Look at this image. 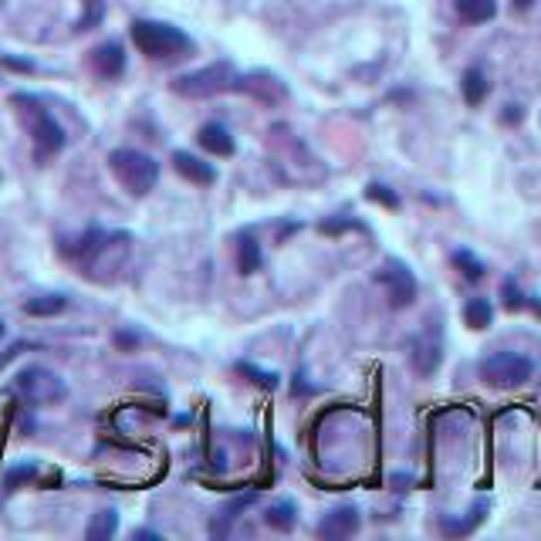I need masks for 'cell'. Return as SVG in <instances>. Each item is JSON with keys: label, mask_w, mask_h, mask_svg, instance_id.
Listing matches in <instances>:
<instances>
[{"label": "cell", "mask_w": 541, "mask_h": 541, "mask_svg": "<svg viewBox=\"0 0 541 541\" xmlns=\"http://www.w3.org/2000/svg\"><path fill=\"white\" fill-rule=\"evenodd\" d=\"M254 501H257V491H244V494H237L231 504H224V507L217 511V518H213V528H210L213 535H227L231 524L237 522V518H240Z\"/></svg>", "instance_id": "obj_14"}, {"label": "cell", "mask_w": 541, "mask_h": 541, "mask_svg": "<svg viewBox=\"0 0 541 541\" xmlns=\"http://www.w3.org/2000/svg\"><path fill=\"white\" fill-rule=\"evenodd\" d=\"M109 170L118 179L122 190L133 196H146L159 183V163L142 149H112L109 153Z\"/></svg>", "instance_id": "obj_3"}, {"label": "cell", "mask_w": 541, "mask_h": 541, "mask_svg": "<svg viewBox=\"0 0 541 541\" xmlns=\"http://www.w3.org/2000/svg\"><path fill=\"white\" fill-rule=\"evenodd\" d=\"M535 7V0H514V11H531Z\"/></svg>", "instance_id": "obj_33"}, {"label": "cell", "mask_w": 541, "mask_h": 541, "mask_svg": "<svg viewBox=\"0 0 541 541\" xmlns=\"http://www.w3.org/2000/svg\"><path fill=\"white\" fill-rule=\"evenodd\" d=\"M4 331H7V325H4V322H0V339H4Z\"/></svg>", "instance_id": "obj_35"}, {"label": "cell", "mask_w": 541, "mask_h": 541, "mask_svg": "<svg viewBox=\"0 0 541 541\" xmlns=\"http://www.w3.org/2000/svg\"><path fill=\"white\" fill-rule=\"evenodd\" d=\"M522 116H524V112L518 109V105H507V112H504V118H507V122H518Z\"/></svg>", "instance_id": "obj_32"}, {"label": "cell", "mask_w": 541, "mask_h": 541, "mask_svg": "<svg viewBox=\"0 0 541 541\" xmlns=\"http://www.w3.org/2000/svg\"><path fill=\"white\" fill-rule=\"evenodd\" d=\"M34 477H38V467L20 464V467H14V470H7V474H4V487H7V491H18L20 484L34 481Z\"/></svg>", "instance_id": "obj_26"}, {"label": "cell", "mask_w": 541, "mask_h": 541, "mask_svg": "<svg viewBox=\"0 0 541 541\" xmlns=\"http://www.w3.org/2000/svg\"><path fill=\"white\" fill-rule=\"evenodd\" d=\"M0 65H4V68H14V72H34V65H31V61L11 58V55H4V58H0Z\"/></svg>", "instance_id": "obj_31"}, {"label": "cell", "mask_w": 541, "mask_h": 541, "mask_svg": "<svg viewBox=\"0 0 541 541\" xmlns=\"http://www.w3.org/2000/svg\"><path fill=\"white\" fill-rule=\"evenodd\" d=\"M457 14L467 24H484L498 14V0H457Z\"/></svg>", "instance_id": "obj_16"}, {"label": "cell", "mask_w": 541, "mask_h": 541, "mask_svg": "<svg viewBox=\"0 0 541 541\" xmlns=\"http://www.w3.org/2000/svg\"><path fill=\"white\" fill-rule=\"evenodd\" d=\"M355 531H359V511L352 504H342V507L329 511L318 524V535L329 541H342L348 535H355Z\"/></svg>", "instance_id": "obj_10"}, {"label": "cell", "mask_w": 541, "mask_h": 541, "mask_svg": "<svg viewBox=\"0 0 541 541\" xmlns=\"http://www.w3.org/2000/svg\"><path fill=\"white\" fill-rule=\"evenodd\" d=\"M261 261H264L261 257V244L254 240L251 233H244L240 237V248H237V270L240 274H254V270L261 268Z\"/></svg>", "instance_id": "obj_18"}, {"label": "cell", "mask_w": 541, "mask_h": 541, "mask_svg": "<svg viewBox=\"0 0 541 541\" xmlns=\"http://www.w3.org/2000/svg\"><path fill=\"white\" fill-rule=\"evenodd\" d=\"M14 392L27 406H55L68 396V386L58 372H51L48 366H24L14 376Z\"/></svg>", "instance_id": "obj_4"}, {"label": "cell", "mask_w": 541, "mask_h": 541, "mask_svg": "<svg viewBox=\"0 0 541 541\" xmlns=\"http://www.w3.org/2000/svg\"><path fill=\"white\" fill-rule=\"evenodd\" d=\"M233 88L237 92H248V95H254L257 102H264V105H274L278 98H285V85L274 75H268V72H254V75L237 78Z\"/></svg>", "instance_id": "obj_9"}, {"label": "cell", "mask_w": 541, "mask_h": 541, "mask_svg": "<svg viewBox=\"0 0 541 541\" xmlns=\"http://www.w3.org/2000/svg\"><path fill=\"white\" fill-rule=\"evenodd\" d=\"M484 511H487V501H477L470 507V518H464V522H444V531L446 535H470L484 522Z\"/></svg>", "instance_id": "obj_25"}, {"label": "cell", "mask_w": 541, "mask_h": 541, "mask_svg": "<svg viewBox=\"0 0 541 541\" xmlns=\"http://www.w3.org/2000/svg\"><path fill=\"white\" fill-rule=\"evenodd\" d=\"M376 278L386 285L389 305H392V309H406V305H413V298H416V278H413V270L406 268L403 261L389 257L386 264L379 268Z\"/></svg>", "instance_id": "obj_8"}, {"label": "cell", "mask_w": 541, "mask_h": 541, "mask_svg": "<svg viewBox=\"0 0 541 541\" xmlns=\"http://www.w3.org/2000/svg\"><path fill=\"white\" fill-rule=\"evenodd\" d=\"M92 68H95L98 78L116 81V78L126 72V51H122V44H118V41L98 44L95 51H92Z\"/></svg>", "instance_id": "obj_12"}, {"label": "cell", "mask_w": 541, "mask_h": 541, "mask_svg": "<svg viewBox=\"0 0 541 541\" xmlns=\"http://www.w3.org/2000/svg\"><path fill=\"white\" fill-rule=\"evenodd\" d=\"M200 146L207 149V153L213 156H233V149H237V142H233L231 129L224 126V122H207L203 129H200Z\"/></svg>", "instance_id": "obj_13"}, {"label": "cell", "mask_w": 541, "mask_h": 541, "mask_svg": "<svg viewBox=\"0 0 541 541\" xmlns=\"http://www.w3.org/2000/svg\"><path fill=\"white\" fill-rule=\"evenodd\" d=\"M233 65L231 61H213L207 68H200V72H190V75H179L173 81V92L183 98H210V95H220V92H227L233 88Z\"/></svg>", "instance_id": "obj_5"}, {"label": "cell", "mask_w": 541, "mask_h": 541, "mask_svg": "<svg viewBox=\"0 0 541 541\" xmlns=\"http://www.w3.org/2000/svg\"><path fill=\"white\" fill-rule=\"evenodd\" d=\"M528 305H531V309H535V311L541 315V301H538V298H528Z\"/></svg>", "instance_id": "obj_34"}, {"label": "cell", "mask_w": 541, "mask_h": 541, "mask_svg": "<svg viewBox=\"0 0 541 541\" xmlns=\"http://www.w3.org/2000/svg\"><path fill=\"white\" fill-rule=\"evenodd\" d=\"M491 318H494V309H491V301L487 298H470L464 305V322L470 329H487L491 325Z\"/></svg>", "instance_id": "obj_21"}, {"label": "cell", "mask_w": 541, "mask_h": 541, "mask_svg": "<svg viewBox=\"0 0 541 541\" xmlns=\"http://www.w3.org/2000/svg\"><path fill=\"white\" fill-rule=\"evenodd\" d=\"M413 362H416V369H420L423 376H430L433 369L440 366V342H433V339H420V342L413 346Z\"/></svg>", "instance_id": "obj_19"}, {"label": "cell", "mask_w": 541, "mask_h": 541, "mask_svg": "<svg viewBox=\"0 0 541 541\" xmlns=\"http://www.w3.org/2000/svg\"><path fill=\"white\" fill-rule=\"evenodd\" d=\"M366 196L369 200H376V203H383V207H389V210H400V196L392 194L389 187H383V183H369Z\"/></svg>", "instance_id": "obj_27"}, {"label": "cell", "mask_w": 541, "mask_h": 541, "mask_svg": "<svg viewBox=\"0 0 541 541\" xmlns=\"http://www.w3.org/2000/svg\"><path fill=\"white\" fill-rule=\"evenodd\" d=\"M461 88H464L467 105H481L484 98H487V78H484L481 68H470V72H464Z\"/></svg>", "instance_id": "obj_23"}, {"label": "cell", "mask_w": 541, "mask_h": 541, "mask_svg": "<svg viewBox=\"0 0 541 541\" xmlns=\"http://www.w3.org/2000/svg\"><path fill=\"white\" fill-rule=\"evenodd\" d=\"M501 291H504V309H507V311H518V309H524V305H528V298H524L522 291H518V285H514L511 278L504 281Z\"/></svg>", "instance_id": "obj_28"}, {"label": "cell", "mask_w": 541, "mask_h": 541, "mask_svg": "<svg viewBox=\"0 0 541 541\" xmlns=\"http://www.w3.org/2000/svg\"><path fill=\"white\" fill-rule=\"evenodd\" d=\"M129 244H133V237L126 231L118 233H105L102 240H98V248L88 254V261L81 264L88 278H102V281H109L112 278V270H118L126 264V257H129Z\"/></svg>", "instance_id": "obj_7"}, {"label": "cell", "mask_w": 541, "mask_h": 541, "mask_svg": "<svg viewBox=\"0 0 541 541\" xmlns=\"http://www.w3.org/2000/svg\"><path fill=\"white\" fill-rule=\"evenodd\" d=\"M27 348H31V342H14L11 348H4V352H0V369L7 366V362H14L20 352H27Z\"/></svg>", "instance_id": "obj_29"}, {"label": "cell", "mask_w": 541, "mask_h": 541, "mask_svg": "<svg viewBox=\"0 0 541 541\" xmlns=\"http://www.w3.org/2000/svg\"><path fill=\"white\" fill-rule=\"evenodd\" d=\"M264 522H268L274 531H291V528L298 524V507H294V501L270 504L268 514H264Z\"/></svg>", "instance_id": "obj_17"}, {"label": "cell", "mask_w": 541, "mask_h": 541, "mask_svg": "<svg viewBox=\"0 0 541 541\" xmlns=\"http://www.w3.org/2000/svg\"><path fill=\"white\" fill-rule=\"evenodd\" d=\"M133 44L146 58H156V61H179L194 51L190 34H183L179 27L163 24V20H135Z\"/></svg>", "instance_id": "obj_2"}, {"label": "cell", "mask_w": 541, "mask_h": 541, "mask_svg": "<svg viewBox=\"0 0 541 541\" xmlns=\"http://www.w3.org/2000/svg\"><path fill=\"white\" fill-rule=\"evenodd\" d=\"M11 102H14V109H18L20 122H24V129L31 135V142H34V159L38 163H48L51 156L65 149V129L58 126V118L41 105V98L14 95Z\"/></svg>", "instance_id": "obj_1"}, {"label": "cell", "mask_w": 541, "mask_h": 541, "mask_svg": "<svg viewBox=\"0 0 541 541\" xmlns=\"http://www.w3.org/2000/svg\"><path fill=\"white\" fill-rule=\"evenodd\" d=\"M237 372L248 376V383L261 389H278V372H268V369L254 366V362H237Z\"/></svg>", "instance_id": "obj_24"}, {"label": "cell", "mask_w": 541, "mask_h": 541, "mask_svg": "<svg viewBox=\"0 0 541 541\" xmlns=\"http://www.w3.org/2000/svg\"><path fill=\"white\" fill-rule=\"evenodd\" d=\"M116 348H122V352H133L135 346H139V335H133V331H116Z\"/></svg>", "instance_id": "obj_30"}, {"label": "cell", "mask_w": 541, "mask_h": 541, "mask_svg": "<svg viewBox=\"0 0 541 541\" xmlns=\"http://www.w3.org/2000/svg\"><path fill=\"white\" fill-rule=\"evenodd\" d=\"M535 372V362L522 352H494L481 362V376L487 386L494 389H514L524 386Z\"/></svg>", "instance_id": "obj_6"}, {"label": "cell", "mask_w": 541, "mask_h": 541, "mask_svg": "<svg viewBox=\"0 0 541 541\" xmlns=\"http://www.w3.org/2000/svg\"><path fill=\"white\" fill-rule=\"evenodd\" d=\"M118 528V514L112 507H105V511H98L95 518L88 522V541H109L116 535Z\"/></svg>", "instance_id": "obj_20"}, {"label": "cell", "mask_w": 541, "mask_h": 541, "mask_svg": "<svg viewBox=\"0 0 541 541\" xmlns=\"http://www.w3.org/2000/svg\"><path fill=\"white\" fill-rule=\"evenodd\" d=\"M173 170L183 176V179L196 183V187H213V183H217V170H213L210 163L194 153H187V149H176L173 153Z\"/></svg>", "instance_id": "obj_11"}, {"label": "cell", "mask_w": 541, "mask_h": 541, "mask_svg": "<svg viewBox=\"0 0 541 541\" xmlns=\"http://www.w3.org/2000/svg\"><path fill=\"white\" fill-rule=\"evenodd\" d=\"M68 309V298L65 294H38L31 301H24V311L34 315V318H51V315H61Z\"/></svg>", "instance_id": "obj_15"}, {"label": "cell", "mask_w": 541, "mask_h": 541, "mask_svg": "<svg viewBox=\"0 0 541 541\" xmlns=\"http://www.w3.org/2000/svg\"><path fill=\"white\" fill-rule=\"evenodd\" d=\"M450 261H453V268L461 270V274H464L467 281H481L484 278V261L481 257H477V254H470L467 251V248H461V251H453L450 254Z\"/></svg>", "instance_id": "obj_22"}]
</instances>
